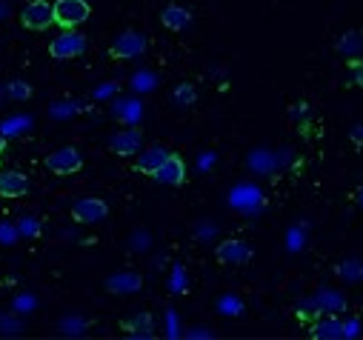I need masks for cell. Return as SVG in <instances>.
<instances>
[{"label": "cell", "instance_id": "obj_1", "mask_svg": "<svg viewBox=\"0 0 363 340\" xmlns=\"http://www.w3.org/2000/svg\"><path fill=\"white\" fill-rule=\"evenodd\" d=\"M92 9L86 0H55V23L63 29H74L89 21Z\"/></svg>", "mask_w": 363, "mask_h": 340}, {"label": "cell", "instance_id": "obj_2", "mask_svg": "<svg viewBox=\"0 0 363 340\" xmlns=\"http://www.w3.org/2000/svg\"><path fill=\"white\" fill-rule=\"evenodd\" d=\"M46 169L57 178H66V175H74L83 169V157L74 146H63V149H55L52 154H46Z\"/></svg>", "mask_w": 363, "mask_h": 340}, {"label": "cell", "instance_id": "obj_3", "mask_svg": "<svg viewBox=\"0 0 363 340\" xmlns=\"http://www.w3.org/2000/svg\"><path fill=\"white\" fill-rule=\"evenodd\" d=\"M146 46H149L146 35L129 29V32L118 35V40L109 46V57H115V60H135V57H140L146 52Z\"/></svg>", "mask_w": 363, "mask_h": 340}, {"label": "cell", "instance_id": "obj_4", "mask_svg": "<svg viewBox=\"0 0 363 340\" xmlns=\"http://www.w3.org/2000/svg\"><path fill=\"white\" fill-rule=\"evenodd\" d=\"M21 23L32 32H43L55 23V4H46V0H29L21 12Z\"/></svg>", "mask_w": 363, "mask_h": 340}, {"label": "cell", "instance_id": "obj_5", "mask_svg": "<svg viewBox=\"0 0 363 340\" xmlns=\"http://www.w3.org/2000/svg\"><path fill=\"white\" fill-rule=\"evenodd\" d=\"M252 246L246 243V240H240V237H229V240H223L218 249H215V258H218V264H223V266H243V264H249L252 261Z\"/></svg>", "mask_w": 363, "mask_h": 340}, {"label": "cell", "instance_id": "obj_6", "mask_svg": "<svg viewBox=\"0 0 363 340\" xmlns=\"http://www.w3.org/2000/svg\"><path fill=\"white\" fill-rule=\"evenodd\" d=\"M169 154H172V149L169 146H163V143H152V146H146V149H140L138 152V160H135V172L138 175H155L157 169L169 160Z\"/></svg>", "mask_w": 363, "mask_h": 340}, {"label": "cell", "instance_id": "obj_7", "mask_svg": "<svg viewBox=\"0 0 363 340\" xmlns=\"http://www.w3.org/2000/svg\"><path fill=\"white\" fill-rule=\"evenodd\" d=\"M72 217L77 223H86V226H92V223H101L109 217V206L101 200V198H83L72 206Z\"/></svg>", "mask_w": 363, "mask_h": 340}, {"label": "cell", "instance_id": "obj_8", "mask_svg": "<svg viewBox=\"0 0 363 340\" xmlns=\"http://www.w3.org/2000/svg\"><path fill=\"white\" fill-rule=\"evenodd\" d=\"M86 52V38L83 35H74V32H66V35H57L52 43H49V55L55 60H72L77 55Z\"/></svg>", "mask_w": 363, "mask_h": 340}, {"label": "cell", "instance_id": "obj_9", "mask_svg": "<svg viewBox=\"0 0 363 340\" xmlns=\"http://www.w3.org/2000/svg\"><path fill=\"white\" fill-rule=\"evenodd\" d=\"M152 178H155L157 183H163V186H184V183H186V163H184V157L172 152L169 160L157 169Z\"/></svg>", "mask_w": 363, "mask_h": 340}, {"label": "cell", "instance_id": "obj_10", "mask_svg": "<svg viewBox=\"0 0 363 340\" xmlns=\"http://www.w3.org/2000/svg\"><path fill=\"white\" fill-rule=\"evenodd\" d=\"M29 192V178L18 169H6V172H0V198L6 200H18Z\"/></svg>", "mask_w": 363, "mask_h": 340}, {"label": "cell", "instance_id": "obj_11", "mask_svg": "<svg viewBox=\"0 0 363 340\" xmlns=\"http://www.w3.org/2000/svg\"><path fill=\"white\" fill-rule=\"evenodd\" d=\"M109 149L115 154H121V157H132V154H138L143 149V132L140 129H123V132L112 135Z\"/></svg>", "mask_w": 363, "mask_h": 340}, {"label": "cell", "instance_id": "obj_12", "mask_svg": "<svg viewBox=\"0 0 363 340\" xmlns=\"http://www.w3.org/2000/svg\"><path fill=\"white\" fill-rule=\"evenodd\" d=\"M140 286H143V278L138 272H121L106 280V289L112 295H135V292H140Z\"/></svg>", "mask_w": 363, "mask_h": 340}, {"label": "cell", "instance_id": "obj_13", "mask_svg": "<svg viewBox=\"0 0 363 340\" xmlns=\"http://www.w3.org/2000/svg\"><path fill=\"white\" fill-rule=\"evenodd\" d=\"M309 334H312L315 340H337V337H346V326H343L335 314H329V317H323V320L312 323Z\"/></svg>", "mask_w": 363, "mask_h": 340}, {"label": "cell", "instance_id": "obj_14", "mask_svg": "<svg viewBox=\"0 0 363 340\" xmlns=\"http://www.w3.org/2000/svg\"><path fill=\"white\" fill-rule=\"evenodd\" d=\"M121 326H123V332L129 337H152L155 334V320H152L149 312H138V314L126 317Z\"/></svg>", "mask_w": 363, "mask_h": 340}, {"label": "cell", "instance_id": "obj_15", "mask_svg": "<svg viewBox=\"0 0 363 340\" xmlns=\"http://www.w3.org/2000/svg\"><path fill=\"white\" fill-rule=\"evenodd\" d=\"M189 21H192V12L189 9H184V6H166L163 12H160V23L166 26V29H172V32H180V29H186L189 26Z\"/></svg>", "mask_w": 363, "mask_h": 340}, {"label": "cell", "instance_id": "obj_16", "mask_svg": "<svg viewBox=\"0 0 363 340\" xmlns=\"http://www.w3.org/2000/svg\"><path fill=\"white\" fill-rule=\"evenodd\" d=\"M337 52L349 60H363V32H346L340 40H337Z\"/></svg>", "mask_w": 363, "mask_h": 340}, {"label": "cell", "instance_id": "obj_17", "mask_svg": "<svg viewBox=\"0 0 363 340\" xmlns=\"http://www.w3.org/2000/svg\"><path fill=\"white\" fill-rule=\"evenodd\" d=\"M315 300H318V306H320V314H337V312L346 309V298H343L340 292H332V289L320 292Z\"/></svg>", "mask_w": 363, "mask_h": 340}, {"label": "cell", "instance_id": "obj_18", "mask_svg": "<svg viewBox=\"0 0 363 340\" xmlns=\"http://www.w3.org/2000/svg\"><path fill=\"white\" fill-rule=\"evenodd\" d=\"M195 101H198V92H195L192 83H180V86L172 92V103H177V106H192Z\"/></svg>", "mask_w": 363, "mask_h": 340}, {"label": "cell", "instance_id": "obj_19", "mask_svg": "<svg viewBox=\"0 0 363 340\" xmlns=\"http://www.w3.org/2000/svg\"><path fill=\"white\" fill-rule=\"evenodd\" d=\"M337 272H340V278H346V280H360V278H363V266H360L357 261H349V264L340 266Z\"/></svg>", "mask_w": 363, "mask_h": 340}, {"label": "cell", "instance_id": "obj_20", "mask_svg": "<svg viewBox=\"0 0 363 340\" xmlns=\"http://www.w3.org/2000/svg\"><path fill=\"white\" fill-rule=\"evenodd\" d=\"M9 95H12V98H18V101H26V98L32 95V89L26 86L23 80H12V83H9Z\"/></svg>", "mask_w": 363, "mask_h": 340}, {"label": "cell", "instance_id": "obj_21", "mask_svg": "<svg viewBox=\"0 0 363 340\" xmlns=\"http://www.w3.org/2000/svg\"><path fill=\"white\" fill-rule=\"evenodd\" d=\"M346 66H349V72H352L354 86H360V89H363V60H349Z\"/></svg>", "mask_w": 363, "mask_h": 340}, {"label": "cell", "instance_id": "obj_22", "mask_svg": "<svg viewBox=\"0 0 363 340\" xmlns=\"http://www.w3.org/2000/svg\"><path fill=\"white\" fill-rule=\"evenodd\" d=\"M349 140H352V146L363 149V123H354V126H352V132H349Z\"/></svg>", "mask_w": 363, "mask_h": 340}, {"label": "cell", "instance_id": "obj_23", "mask_svg": "<svg viewBox=\"0 0 363 340\" xmlns=\"http://www.w3.org/2000/svg\"><path fill=\"white\" fill-rule=\"evenodd\" d=\"M4 152H6V137L0 135V154H4Z\"/></svg>", "mask_w": 363, "mask_h": 340}]
</instances>
